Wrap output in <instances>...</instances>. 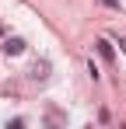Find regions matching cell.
I'll return each mask as SVG.
<instances>
[{
	"label": "cell",
	"instance_id": "4",
	"mask_svg": "<svg viewBox=\"0 0 126 129\" xmlns=\"http://www.w3.org/2000/svg\"><path fill=\"white\" fill-rule=\"evenodd\" d=\"M119 45H123V52H126V39H123V42H119Z\"/></svg>",
	"mask_w": 126,
	"mask_h": 129
},
{
	"label": "cell",
	"instance_id": "1",
	"mask_svg": "<svg viewBox=\"0 0 126 129\" xmlns=\"http://www.w3.org/2000/svg\"><path fill=\"white\" fill-rule=\"evenodd\" d=\"M4 52H7V56H21V52H25V42H21V39H7V42H4Z\"/></svg>",
	"mask_w": 126,
	"mask_h": 129
},
{
	"label": "cell",
	"instance_id": "3",
	"mask_svg": "<svg viewBox=\"0 0 126 129\" xmlns=\"http://www.w3.org/2000/svg\"><path fill=\"white\" fill-rule=\"evenodd\" d=\"M98 52H102V59H109V63H112V45L105 42V39L98 42Z\"/></svg>",
	"mask_w": 126,
	"mask_h": 129
},
{
	"label": "cell",
	"instance_id": "2",
	"mask_svg": "<svg viewBox=\"0 0 126 129\" xmlns=\"http://www.w3.org/2000/svg\"><path fill=\"white\" fill-rule=\"evenodd\" d=\"M32 77H35V80H46V77H49V63H35Z\"/></svg>",
	"mask_w": 126,
	"mask_h": 129
}]
</instances>
